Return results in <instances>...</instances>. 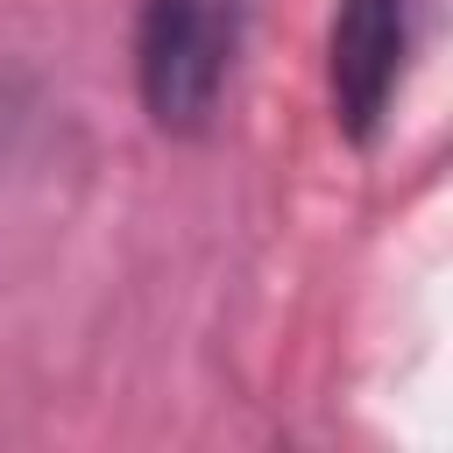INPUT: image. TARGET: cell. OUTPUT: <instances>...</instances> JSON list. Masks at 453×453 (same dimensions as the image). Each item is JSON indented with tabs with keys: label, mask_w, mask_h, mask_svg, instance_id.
Instances as JSON below:
<instances>
[{
	"label": "cell",
	"mask_w": 453,
	"mask_h": 453,
	"mask_svg": "<svg viewBox=\"0 0 453 453\" xmlns=\"http://www.w3.org/2000/svg\"><path fill=\"white\" fill-rule=\"evenodd\" d=\"M241 57V0H142L134 14V92L156 134L198 142L219 120Z\"/></svg>",
	"instance_id": "obj_1"
},
{
	"label": "cell",
	"mask_w": 453,
	"mask_h": 453,
	"mask_svg": "<svg viewBox=\"0 0 453 453\" xmlns=\"http://www.w3.org/2000/svg\"><path fill=\"white\" fill-rule=\"evenodd\" d=\"M418 50V0H340L326 21V99L354 149H375Z\"/></svg>",
	"instance_id": "obj_2"
}]
</instances>
